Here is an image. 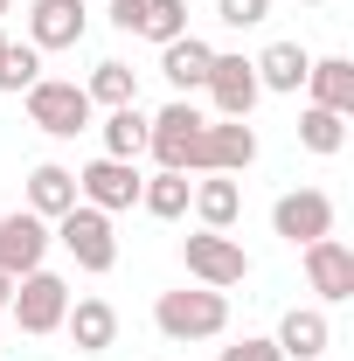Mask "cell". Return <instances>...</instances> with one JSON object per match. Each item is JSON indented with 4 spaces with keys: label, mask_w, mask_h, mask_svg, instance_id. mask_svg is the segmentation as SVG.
<instances>
[{
    "label": "cell",
    "mask_w": 354,
    "mask_h": 361,
    "mask_svg": "<svg viewBox=\"0 0 354 361\" xmlns=\"http://www.w3.org/2000/svg\"><path fill=\"white\" fill-rule=\"evenodd\" d=\"M202 133H209V118L188 97H174L160 118H146V153L174 174H202Z\"/></svg>",
    "instance_id": "1"
},
{
    "label": "cell",
    "mask_w": 354,
    "mask_h": 361,
    "mask_svg": "<svg viewBox=\"0 0 354 361\" xmlns=\"http://www.w3.org/2000/svg\"><path fill=\"white\" fill-rule=\"evenodd\" d=\"M153 326H160L167 341H216L222 326H229V299L209 292V285H195V292H160V299H153Z\"/></svg>",
    "instance_id": "2"
},
{
    "label": "cell",
    "mask_w": 354,
    "mask_h": 361,
    "mask_svg": "<svg viewBox=\"0 0 354 361\" xmlns=\"http://www.w3.org/2000/svg\"><path fill=\"white\" fill-rule=\"evenodd\" d=\"M181 264H188L195 285H209V292H229V285H243V278H250V257H243V243H236L229 229L181 236Z\"/></svg>",
    "instance_id": "3"
},
{
    "label": "cell",
    "mask_w": 354,
    "mask_h": 361,
    "mask_svg": "<svg viewBox=\"0 0 354 361\" xmlns=\"http://www.w3.org/2000/svg\"><path fill=\"white\" fill-rule=\"evenodd\" d=\"M90 104L84 97V84H63V77H35L28 84V126H42L49 139H77V133H90Z\"/></svg>",
    "instance_id": "4"
},
{
    "label": "cell",
    "mask_w": 354,
    "mask_h": 361,
    "mask_svg": "<svg viewBox=\"0 0 354 361\" xmlns=\"http://www.w3.org/2000/svg\"><path fill=\"white\" fill-rule=\"evenodd\" d=\"M56 243L77 257V271H111L118 264V236H111V216L104 209H90V202H77L70 216H56Z\"/></svg>",
    "instance_id": "5"
},
{
    "label": "cell",
    "mask_w": 354,
    "mask_h": 361,
    "mask_svg": "<svg viewBox=\"0 0 354 361\" xmlns=\"http://www.w3.org/2000/svg\"><path fill=\"white\" fill-rule=\"evenodd\" d=\"M7 313L21 319V334H56L63 313H70V285L56 271H21L14 292H7Z\"/></svg>",
    "instance_id": "6"
},
{
    "label": "cell",
    "mask_w": 354,
    "mask_h": 361,
    "mask_svg": "<svg viewBox=\"0 0 354 361\" xmlns=\"http://www.w3.org/2000/svg\"><path fill=\"white\" fill-rule=\"evenodd\" d=\"M139 167L133 160H111V153H97L84 174H77V202L90 209H104V216H118V209H139Z\"/></svg>",
    "instance_id": "7"
},
{
    "label": "cell",
    "mask_w": 354,
    "mask_h": 361,
    "mask_svg": "<svg viewBox=\"0 0 354 361\" xmlns=\"http://www.w3.org/2000/svg\"><path fill=\"white\" fill-rule=\"evenodd\" d=\"M271 229L306 250V243H319V236H334V202H326L319 188H292V195L271 202Z\"/></svg>",
    "instance_id": "8"
},
{
    "label": "cell",
    "mask_w": 354,
    "mask_h": 361,
    "mask_svg": "<svg viewBox=\"0 0 354 361\" xmlns=\"http://www.w3.org/2000/svg\"><path fill=\"white\" fill-rule=\"evenodd\" d=\"M202 90L216 97V118H250V104L264 97L250 56H222V49H216V63H209V84H202Z\"/></svg>",
    "instance_id": "9"
},
{
    "label": "cell",
    "mask_w": 354,
    "mask_h": 361,
    "mask_svg": "<svg viewBox=\"0 0 354 361\" xmlns=\"http://www.w3.org/2000/svg\"><path fill=\"white\" fill-rule=\"evenodd\" d=\"M49 243H56V236H49L42 216H28V209L0 216V271H7V278H21V271H42Z\"/></svg>",
    "instance_id": "10"
},
{
    "label": "cell",
    "mask_w": 354,
    "mask_h": 361,
    "mask_svg": "<svg viewBox=\"0 0 354 361\" xmlns=\"http://www.w3.org/2000/svg\"><path fill=\"white\" fill-rule=\"evenodd\" d=\"M250 160H257L250 118H209V133H202V174H243Z\"/></svg>",
    "instance_id": "11"
},
{
    "label": "cell",
    "mask_w": 354,
    "mask_h": 361,
    "mask_svg": "<svg viewBox=\"0 0 354 361\" xmlns=\"http://www.w3.org/2000/svg\"><path fill=\"white\" fill-rule=\"evenodd\" d=\"M90 28L84 0H35L28 7V49H77Z\"/></svg>",
    "instance_id": "12"
},
{
    "label": "cell",
    "mask_w": 354,
    "mask_h": 361,
    "mask_svg": "<svg viewBox=\"0 0 354 361\" xmlns=\"http://www.w3.org/2000/svg\"><path fill=\"white\" fill-rule=\"evenodd\" d=\"M306 285L326 299V306L354 299V250L341 243V236H319V243H306Z\"/></svg>",
    "instance_id": "13"
},
{
    "label": "cell",
    "mask_w": 354,
    "mask_h": 361,
    "mask_svg": "<svg viewBox=\"0 0 354 361\" xmlns=\"http://www.w3.org/2000/svg\"><path fill=\"white\" fill-rule=\"evenodd\" d=\"M63 334H70L77 355H104V348L118 341V306H111V299H77V306L63 313Z\"/></svg>",
    "instance_id": "14"
},
{
    "label": "cell",
    "mask_w": 354,
    "mask_h": 361,
    "mask_svg": "<svg viewBox=\"0 0 354 361\" xmlns=\"http://www.w3.org/2000/svg\"><path fill=\"white\" fill-rule=\"evenodd\" d=\"M209 63H216V49L202 42V35H174V42H160V77L174 84V97L209 84Z\"/></svg>",
    "instance_id": "15"
},
{
    "label": "cell",
    "mask_w": 354,
    "mask_h": 361,
    "mask_svg": "<svg viewBox=\"0 0 354 361\" xmlns=\"http://www.w3.org/2000/svg\"><path fill=\"white\" fill-rule=\"evenodd\" d=\"M306 90H312V104H319V111L354 118V63H348V56H312Z\"/></svg>",
    "instance_id": "16"
},
{
    "label": "cell",
    "mask_w": 354,
    "mask_h": 361,
    "mask_svg": "<svg viewBox=\"0 0 354 361\" xmlns=\"http://www.w3.org/2000/svg\"><path fill=\"white\" fill-rule=\"evenodd\" d=\"M326 341H334V326H326V313H319V306H292V313L278 319V355H285V361L326 355Z\"/></svg>",
    "instance_id": "17"
},
{
    "label": "cell",
    "mask_w": 354,
    "mask_h": 361,
    "mask_svg": "<svg viewBox=\"0 0 354 361\" xmlns=\"http://www.w3.org/2000/svg\"><path fill=\"white\" fill-rule=\"evenodd\" d=\"M250 70H257V90H278V97H299V90H306V70H312V56H306L299 42H271L264 56L250 63Z\"/></svg>",
    "instance_id": "18"
},
{
    "label": "cell",
    "mask_w": 354,
    "mask_h": 361,
    "mask_svg": "<svg viewBox=\"0 0 354 361\" xmlns=\"http://www.w3.org/2000/svg\"><path fill=\"white\" fill-rule=\"evenodd\" d=\"M70 209H77V174L56 167V160H42V167L28 174V216L56 223V216H70Z\"/></svg>",
    "instance_id": "19"
},
{
    "label": "cell",
    "mask_w": 354,
    "mask_h": 361,
    "mask_svg": "<svg viewBox=\"0 0 354 361\" xmlns=\"http://www.w3.org/2000/svg\"><path fill=\"white\" fill-rule=\"evenodd\" d=\"M195 216H202V229H229L236 216H243V188L229 174H202L195 180V202H188Z\"/></svg>",
    "instance_id": "20"
},
{
    "label": "cell",
    "mask_w": 354,
    "mask_h": 361,
    "mask_svg": "<svg viewBox=\"0 0 354 361\" xmlns=\"http://www.w3.org/2000/svg\"><path fill=\"white\" fill-rule=\"evenodd\" d=\"M188 202H195V180L174 174V167H160L153 180H139V209H146V216H160V223H181V216H188Z\"/></svg>",
    "instance_id": "21"
},
{
    "label": "cell",
    "mask_w": 354,
    "mask_h": 361,
    "mask_svg": "<svg viewBox=\"0 0 354 361\" xmlns=\"http://www.w3.org/2000/svg\"><path fill=\"white\" fill-rule=\"evenodd\" d=\"M84 97H90V104H104V111H118V104H139V70L111 56V63H97V70H90Z\"/></svg>",
    "instance_id": "22"
},
{
    "label": "cell",
    "mask_w": 354,
    "mask_h": 361,
    "mask_svg": "<svg viewBox=\"0 0 354 361\" xmlns=\"http://www.w3.org/2000/svg\"><path fill=\"white\" fill-rule=\"evenodd\" d=\"M97 133H104V153H111V160H139V153H146V118H139V104H118Z\"/></svg>",
    "instance_id": "23"
},
{
    "label": "cell",
    "mask_w": 354,
    "mask_h": 361,
    "mask_svg": "<svg viewBox=\"0 0 354 361\" xmlns=\"http://www.w3.org/2000/svg\"><path fill=\"white\" fill-rule=\"evenodd\" d=\"M299 146H306V153H319V160H326V153H341V146H348V118H341V111L306 104V111H299Z\"/></svg>",
    "instance_id": "24"
},
{
    "label": "cell",
    "mask_w": 354,
    "mask_h": 361,
    "mask_svg": "<svg viewBox=\"0 0 354 361\" xmlns=\"http://www.w3.org/2000/svg\"><path fill=\"white\" fill-rule=\"evenodd\" d=\"M139 35H146V42H174V35H188V0H146Z\"/></svg>",
    "instance_id": "25"
},
{
    "label": "cell",
    "mask_w": 354,
    "mask_h": 361,
    "mask_svg": "<svg viewBox=\"0 0 354 361\" xmlns=\"http://www.w3.org/2000/svg\"><path fill=\"white\" fill-rule=\"evenodd\" d=\"M35 77H42V49H28V42H7V49H0V90L21 97Z\"/></svg>",
    "instance_id": "26"
},
{
    "label": "cell",
    "mask_w": 354,
    "mask_h": 361,
    "mask_svg": "<svg viewBox=\"0 0 354 361\" xmlns=\"http://www.w3.org/2000/svg\"><path fill=\"white\" fill-rule=\"evenodd\" d=\"M216 14L229 21V28H257V21L271 14V0H216Z\"/></svg>",
    "instance_id": "27"
},
{
    "label": "cell",
    "mask_w": 354,
    "mask_h": 361,
    "mask_svg": "<svg viewBox=\"0 0 354 361\" xmlns=\"http://www.w3.org/2000/svg\"><path fill=\"white\" fill-rule=\"evenodd\" d=\"M222 361H285V355H278V341H250L243 334L236 348H222Z\"/></svg>",
    "instance_id": "28"
},
{
    "label": "cell",
    "mask_w": 354,
    "mask_h": 361,
    "mask_svg": "<svg viewBox=\"0 0 354 361\" xmlns=\"http://www.w3.org/2000/svg\"><path fill=\"white\" fill-rule=\"evenodd\" d=\"M104 14H111V28L139 35V14H146V0H104Z\"/></svg>",
    "instance_id": "29"
},
{
    "label": "cell",
    "mask_w": 354,
    "mask_h": 361,
    "mask_svg": "<svg viewBox=\"0 0 354 361\" xmlns=\"http://www.w3.org/2000/svg\"><path fill=\"white\" fill-rule=\"evenodd\" d=\"M7 292H14V278H7V271H0V313H7Z\"/></svg>",
    "instance_id": "30"
},
{
    "label": "cell",
    "mask_w": 354,
    "mask_h": 361,
    "mask_svg": "<svg viewBox=\"0 0 354 361\" xmlns=\"http://www.w3.org/2000/svg\"><path fill=\"white\" fill-rule=\"evenodd\" d=\"M7 7H14V0H0V14H7Z\"/></svg>",
    "instance_id": "31"
},
{
    "label": "cell",
    "mask_w": 354,
    "mask_h": 361,
    "mask_svg": "<svg viewBox=\"0 0 354 361\" xmlns=\"http://www.w3.org/2000/svg\"><path fill=\"white\" fill-rule=\"evenodd\" d=\"M0 49H7V35H0Z\"/></svg>",
    "instance_id": "32"
},
{
    "label": "cell",
    "mask_w": 354,
    "mask_h": 361,
    "mask_svg": "<svg viewBox=\"0 0 354 361\" xmlns=\"http://www.w3.org/2000/svg\"><path fill=\"white\" fill-rule=\"evenodd\" d=\"M306 7H319V0H306Z\"/></svg>",
    "instance_id": "33"
},
{
    "label": "cell",
    "mask_w": 354,
    "mask_h": 361,
    "mask_svg": "<svg viewBox=\"0 0 354 361\" xmlns=\"http://www.w3.org/2000/svg\"><path fill=\"white\" fill-rule=\"evenodd\" d=\"M312 361H326V355H312Z\"/></svg>",
    "instance_id": "34"
}]
</instances>
